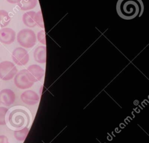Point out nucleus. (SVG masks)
<instances>
[{
	"label": "nucleus",
	"mask_w": 149,
	"mask_h": 143,
	"mask_svg": "<svg viewBox=\"0 0 149 143\" xmlns=\"http://www.w3.org/2000/svg\"><path fill=\"white\" fill-rule=\"evenodd\" d=\"M116 9L120 17L131 20L142 15L144 4L142 0H118Z\"/></svg>",
	"instance_id": "obj_1"
},
{
	"label": "nucleus",
	"mask_w": 149,
	"mask_h": 143,
	"mask_svg": "<svg viewBox=\"0 0 149 143\" xmlns=\"http://www.w3.org/2000/svg\"><path fill=\"white\" fill-rule=\"evenodd\" d=\"M30 121L28 113L20 109L11 111L8 115V121L10 125L16 128H20L29 124Z\"/></svg>",
	"instance_id": "obj_2"
},
{
	"label": "nucleus",
	"mask_w": 149,
	"mask_h": 143,
	"mask_svg": "<svg viewBox=\"0 0 149 143\" xmlns=\"http://www.w3.org/2000/svg\"><path fill=\"white\" fill-rule=\"evenodd\" d=\"M17 42L23 48H30L33 47L37 41L35 33L31 29L24 28L17 34Z\"/></svg>",
	"instance_id": "obj_3"
},
{
	"label": "nucleus",
	"mask_w": 149,
	"mask_h": 143,
	"mask_svg": "<svg viewBox=\"0 0 149 143\" xmlns=\"http://www.w3.org/2000/svg\"><path fill=\"white\" fill-rule=\"evenodd\" d=\"M17 73V69L12 62L5 60L0 63V78L2 80H10Z\"/></svg>",
	"instance_id": "obj_4"
},
{
	"label": "nucleus",
	"mask_w": 149,
	"mask_h": 143,
	"mask_svg": "<svg viewBox=\"0 0 149 143\" xmlns=\"http://www.w3.org/2000/svg\"><path fill=\"white\" fill-rule=\"evenodd\" d=\"M14 83L18 88L22 90L29 88L34 84L27 69L21 70L16 73L14 77Z\"/></svg>",
	"instance_id": "obj_5"
},
{
	"label": "nucleus",
	"mask_w": 149,
	"mask_h": 143,
	"mask_svg": "<svg viewBox=\"0 0 149 143\" xmlns=\"http://www.w3.org/2000/svg\"><path fill=\"white\" fill-rule=\"evenodd\" d=\"M13 62L19 66L26 65L29 60V55L27 51L22 47L15 48L12 54Z\"/></svg>",
	"instance_id": "obj_6"
},
{
	"label": "nucleus",
	"mask_w": 149,
	"mask_h": 143,
	"mask_svg": "<svg viewBox=\"0 0 149 143\" xmlns=\"http://www.w3.org/2000/svg\"><path fill=\"white\" fill-rule=\"evenodd\" d=\"M16 38L15 31L8 27H3L0 29V42L9 45L14 42Z\"/></svg>",
	"instance_id": "obj_7"
},
{
	"label": "nucleus",
	"mask_w": 149,
	"mask_h": 143,
	"mask_svg": "<svg viewBox=\"0 0 149 143\" xmlns=\"http://www.w3.org/2000/svg\"><path fill=\"white\" fill-rule=\"evenodd\" d=\"M16 99L15 92L10 89L5 88L0 91V103L9 106L12 105Z\"/></svg>",
	"instance_id": "obj_8"
},
{
	"label": "nucleus",
	"mask_w": 149,
	"mask_h": 143,
	"mask_svg": "<svg viewBox=\"0 0 149 143\" xmlns=\"http://www.w3.org/2000/svg\"><path fill=\"white\" fill-rule=\"evenodd\" d=\"M22 101L27 105H34L39 102V96L34 91L27 90L21 94Z\"/></svg>",
	"instance_id": "obj_9"
},
{
	"label": "nucleus",
	"mask_w": 149,
	"mask_h": 143,
	"mask_svg": "<svg viewBox=\"0 0 149 143\" xmlns=\"http://www.w3.org/2000/svg\"><path fill=\"white\" fill-rule=\"evenodd\" d=\"M29 76L33 82H37L42 79L44 76V70L39 65H31L27 68Z\"/></svg>",
	"instance_id": "obj_10"
},
{
	"label": "nucleus",
	"mask_w": 149,
	"mask_h": 143,
	"mask_svg": "<svg viewBox=\"0 0 149 143\" xmlns=\"http://www.w3.org/2000/svg\"><path fill=\"white\" fill-rule=\"evenodd\" d=\"M34 59L40 63H45L46 62L45 46H39L36 48L34 52Z\"/></svg>",
	"instance_id": "obj_11"
},
{
	"label": "nucleus",
	"mask_w": 149,
	"mask_h": 143,
	"mask_svg": "<svg viewBox=\"0 0 149 143\" xmlns=\"http://www.w3.org/2000/svg\"><path fill=\"white\" fill-rule=\"evenodd\" d=\"M36 12L34 11H29L24 13L22 16L23 23L29 27H34L37 26L35 22V15Z\"/></svg>",
	"instance_id": "obj_12"
},
{
	"label": "nucleus",
	"mask_w": 149,
	"mask_h": 143,
	"mask_svg": "<svg viewBox=\"0 0 149 143\" xmlns=\"http://www.w3.org/2000/svg\"><path fill=\"white\" fill-rule=\"evenodd\" d=\"M37 3V0H20L17 5L22 10H28L36 7Z\"/></svg>",
	"instance_id": "obj_13"
},
{
	"label": "nucleus",
	"mask_w": 149,
	"mask_h": 143,
	"mask_svg": "<svg viewBox=\"0 0 149 143\" xmlns=\"http://www.w3.org/2000/svg\"><path fill=\"white\" fill-rule=\"evenodd\" d=\"M11 20L9 13L3 9L0 10V27L3 28L7 26Z\"/></svg>",
	"instance_id": "obj_14"
},
{
	"label": "nucleus",
	"mask_w": 149,
	"mask_h": 143,
	"mask_svg": "<svg viewBox=\"0 0 149 143\" xmlns=\"http://www.w3.org/2000/svg\"><path fill=\"white\" fill-rule=\"evenodd\" d=\"M29 128L24 127L20 130H16L14 131L15 138L19 141H23L29 133Z\"/></svg>",
	"instance_id": "obj_15"
},
{
	"label": "nucleus",
	"mask_w": 149,
	"mask_h": 143,
	"mask_svg": "<svg viewBox=\"0 0 149 143\" xmlns=\"http://www.w3.org/2000/svg\"><path fill=\"white\" fill-rule=\"evenodd\" d=\"M8 111V109L6 107L0 106V125H5L6 115Z\"/></svg>",
	"instance_id": "obj_16"
},
{
	"label": "nucleus",
	"mask_w": 149,
	"mask_h": 143,
	"mask_svg": "<svg viewBox=\"0 0 149 143\" xmlns=\"http://www.w3.org/2000/svg\"><path fill=\"white\" fill-rule=\"evenodd\" d=\"M35 22H36L37 25L39 26V27H40L41 28H44L42 15V12H41V10H40L37 13H36Z\"/></svg>",
	"instance_id": "obj_17"
},
{
	"label": "nucleus",
	"mask_w": 149,
	"mask_h": 143,
	"mask_svg": "<svg viewBox=\"0 0 149 143\" xmlns=\"http://www.w3.org/2000/svg\"><path fill=\"white\" fill-rule=\"evenodd\" d=\"M37 40L42 44H43V45L46 44L45 34V31L44 30L40 31L37 33Z\"/></svg>",
	"instance_id": "obj_18"
},
{
	"label": "nucleus",
	"mask_w": 149,
	"mask_h": 143,
	"mask_svg": "<svg viewBox=\"0 0 149 143\" xmlns=\"http://www.w3.org/2000/svg\"><path fill=\"white\" fill-rule=\"evenodd\" d=\"M0 143H9L8 138L4 135H0Z\"/></svg>",
	"instance_id": "obj_19"
},
{
	"label": "nucleus",
	"mask_w": 149,
	"mask_h": 143,
	"mask_svg": "<svg viewBox=\"0 0 149 143\" xmlns=\"http://www.w3.org/2000/svg\"><path fill=\"white\" fill-rule=\"evenodd\" d=\"M6 1L10 3L14 4V3H17L20 0H6Z\"/></svg>",
	"instance_id": "obj_20"
},
{
	"label": "nucleus",
	"mask_w": 149,
	"mask_h": 143,
	"mask_svg": "<svg viewBox=\"0 0 149 143\" xmlns=\"http://www.w3.org/2000/svg\"></svg>",
	"instance_id": "obj_21"
}]
</instances>
